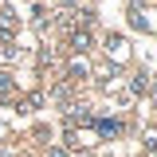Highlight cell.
<instances>
[{
	"label": "cell",
	"instance_id": "cell-2",
	"mask_svg": "<svg viewBox=\"0 0 157 157\" xmlns=\"http://www.w3.org/2000/svg\"><path fill=\"white\" fill-rule=\"evenodd\" d=\"M71 43H75V51H90V32H86V28H78Z\"/></svg>",
	"mask_w": 157,
	"mask_h": 157
},
{
	"label": "cell",
	"instance_id": "cell-1",
	"mask_svg": "<svg viewBox=\"0 0 157 157\" xmlns=\"http://www.w3.org/2000/svg\"><path fill=\"white\" fill-rule=\"evenodd\" d=\"M130 24H134V28H157V20H149V12H130Z\"/></svg>",
	"mask_w": 157,
	"mask_h": 157
},
{
	"label": "cell",
	"instance_id": "cell-3",
	"mask_svg": "<svg viewBox=\"0 0 157 157\" xmlns=\"http://www.w3.org/2000/svg\"><path fill=\"white\" fill-rule=\"evenodd\" d=\"M8 90H12V78H8V75H0V94H8Z\"/></svg>",
	"mask_w": 157,
	"mask_h": 157
},
{
	"label": "cell",
	"instance_id": "cell-4",
	"mask_svg": "<svg viewBox=\"0 0 157 157\" xmlns=\"http://www.w3.org/2000/svg\"><path fill=\"white\" fill-rule=\"evenodd\" d=\"M47 157H67V153H63V149H51V153H47Z\"/></svg>",
	"mask_w": 157,
	"mask_h": 157
}]
</instances>
